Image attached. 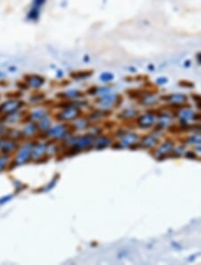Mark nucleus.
I'll return each mask as SVG.
<instances>
[{
    "mask_svg": "<svg viewBox=\"0 0 201 265\" xmlns=\"http://www.w3.org/2000/svg\"><path fill=\"white\" fill-rule=\"evenodd\" d=\"M33 145L32 144H26L22 148L18 149L17 154L14 157L13 161L9 164H13L12 168H14L16 166H19L22 164H24L26 162H30L32 158V150H33Z\"/></svg>",
    "mask_w": 201,
    "mask_h": 265,
    "instance_id": "f257e3e1",
    "label": "nucleus"
},
{
    "mask_svg": "<svg viewBox=\"0 0 201 265\" xmlns=\"http://www.w3.org/2000/svg\"><path fill=\"white\" fill-rule=\"evenodd\" d=\"M82 111L78 106L69 105L55 116L58 122H72L81 116Z\"/></svg>",
    "mask_w": 201,
    "mask_h": 265,
    "instance_id": "f03ea898",
    "label": "nucleus"
},
{
    "mask_svg": "<svg viewBox=\"0 0 201 265\" xmlns=\"http://www.w3.org/2000/svg\"><path fill=\"white\" fill-rule=\"evenodd\" d=\"M24 105L23 102L19 101L17 99L10 100L6 103L0 105V116H7L12 114L14 112H17L18 109L22 107V105Z\"/></svg>",
    "mask_w": 201,
    "mask_h": 265,
    "instance_id": "7ed1b4c3",
    "label": "nucleus"
},
{
    "mask_svg": "<svg viewBox=\"0 0 201 265\" xmlns=\"http://www.w3.org/2000/svg\"><path fill=\"white\" fill-rule=\"evenodd\" d=\"M48 150V145L47 144H38L36 145V147L33 148L32 150V158L35 159L36 162L39 159H41L42 157H44L46 152Z\"/></svg>",
    "mask_w": 201,
    "mask_h": 265,
    "instance_id": "20e7f679",
    "label": "nucleus"
},
{
    "mask_svg": "<svg viewBox=\"0 0 201 265\" xmlns=\"http://www.w3.org/2000/svg\"><path fill=\"white\" fill-rule=\"evenodd\" d=\"M153 122H154V119L151 116V114H146V115L140 116L138 118L136 122V124L140 128H148V127H151Z\"/></svg>",
    "mask_w": 201,
    "mask_h": 265,
    "instance_id": "39448f33",
    "label": "nucleus"
},
{
    "mask_svg": "<svg viewBox=\"0 0 201 265\" xmlns=\"http://www.w3.org/2000/svg\"><path fill=\"white\" fill-rule=\"evenodd\" d=\"M26 81L28 82L29 87L39 88V87H41V85L45 82V79H43V78L40 77V76L32 75V76H29L28 79H26Z\"/></svg>",
    "mask_w": 201,
    "mask_h": 265,
    "instance_id": "423d86ee",
    "label": "nucleus"
},
{
    "mask_svg": "<svg viewBox=\"0 0 201 265\" xmlns=\"http://www.w3.org/2000/svg\"><path fill=\"white\" fill-rule=\"evenodd\" d=\"M38 130V124L32 122V123H29L27 126H25V128L23 129V130L22 132H23V134L24 137H31L32 135H35V133Z\"/></svg>",
    "mask_w": 201,
    "mask_h": 265,
    "instance_id": "0eeeda50",
    "label": "nucleus"
},
{
    "mask_svg": "<svg viewBox=\"0 0 201 265\" xmlns=\"http://www.w3.org/2000/svg\"><path fill=\"white\" fill-rule=\"evenodd\" d=\"M108 145H109V138L107 137H100L98 138H95L93 148H97V149H103V148H107Z\"/></svg>",
    "mask_w": 201,
    "mask_h": 265,
    "instance_id": "6e6552de",
    "label": "nucleus"
},
{
    "mask_svg": "<svg viewBox=\"0 0 201 265\" xmlns=\"http://www.w3.org/2000/svg\"><path fill=\"white\" fill-rule=\"evenodd\" d=\"M136 115H138V111L133 110V109H128V110L122 112L118 115V118L123 119L125 121H131L132 120V118H134Z\"/></svg>",
    "mask_w": 201,
    "mask_h": 265,
    "instance_id": "1a4fd4ad",
    "label": "nucleus"
},
{
    "mask_svg": "<svg viewBox=\"0 0 201 265\" xmlns=\"http://www.w3.org/2000/svg\"><path fill=\"white\" fill-rule=\"evenodd\" d=\"M18 150V145H17V142L16 141H9L5 143V146L4 148H2V151L3 153L5 154H10V153H13L14 151Z\"/></svg>",
    "mask_w": 201,
    "mask_h": 265,
    "instance_id": "9d476101",
    "label": "nucleus"
},
{
    "mask_svg": "<svg viewBox=\"0 0 201 265\" xmlns=\"http://www.w3.org/2000/svg\"><path fill=\"white\" fill-rule=\"evenodd\" d=\"M90 125V122L88 120H80L79 122H76L75 123L72 125V127L73 128V131L79 130H86L88 129Z\"/></svg>",
    "mask_w": 201,
    "mask_h": 265,
    "instance_id": "9b49d317",
    "label": "nucleus"
},
{
    "mask_svg": "<svg viewBox=\"0 0 201 265\" xmlns=\"http://www.w3.org/2000/svg\"><path fill=\"white\" fill-rule=\"evenodd\" d=\"M50 124L51 122L49 121V119L48 118V116L43 118V119H41L40 121H38V130H41V131H48V130L50 129Z\"/></svg>",
    "mask_w": 201,
    "mask_h": 265,
    "instance_id": "f8f14e48",
    "label": "nucleus"
},
{
    "mask_svg": "<svg viewBox=\"0 0 201 265\" xmlns=\"http://www.w3.org/2000/svg\"><path fill=\"white\" fill-rule=\"evenodd\" d=\"M97 102L99 104V105H105V106H107V105H110L111 104H113V102H115V100H113V96H106L102 98L97 100Z\"/></svg>",
    "mask_w": 201,
    "mask_h": 265,
    "instance_id": "ddd939ff",
    "label": "nucleus"
},
{
    "mask_svg": "<svg viewBox=\"0 0 201 265\" xmlns=\"http://www.w3.org/2000/svg\"><path fill=\"white\" fill-rule=\"evenodd\" d=\"M82 92H79V91H75V90H72V91H67V92H64V97H66L67 98L69 99H75L78 98H82L83 97V95L81 94Z\"/></svg>",
    "mask_w": 201,
    "mask_h": 265,
    "instance_id": "4468645a",
    "label": "nucleus"
},
{
    "mask_svg": "<svg viewBox=\"0 0 201 265\" xmlns=\"http://www.w3.org/2000/svg\"><path fill=\"white\" fill-rule=\"evenodd\" d=\"M179 85H181L182 87L184 88H193L194 87V83L189 81V80H182L181 81H179Z\"/></svg>",
    "mask_w": 201,
    "mask_h": 265,
    "instance_id": "2eb2a0df",
    "label": "nucleus"
},
{
    "mask_svg": "<svg viewBox=\"0 0 201 265\" xmlns=\"http://www.w3.org/2000/svg\"><path fill=\"white\" fill-rule=\"evenodd\" d=\"M101 80H103V81H110V80H113V75L111 73H103L102 74V76L100 77Z\"/></svg>",
    "mask_w": 201,
    "mask_h": 265,
    "instance_id": "dca6fc26",
    "label": "nucleus"
},
{
    "mask_svg": "<svg viewBox=\"0 0 201 265\" xmlns=\"http://www.w3.org/2000/svg\"><path fill=\"white\" fill-rule=\"evenodd\" d=\"M163 78H160L159 80H157V82L159 83V84H163V83H165L166 81H167V80H166V78H163V80H162Z\"/></svg>",
    "mask_w": 201,
    "mask_h": 265,
    "instance_id": "f3484780",
    "label": "nucleus"
},
{
    "mask_svg": "<svg viewBox=\"0 0 201 265\" xmlns=\"http://www.w3.org/2000/svg\"><path fill=\"white\" fill-rule=\"evenodd\" d=\"M193 118L195 120H201V113H196Z\"/></svg>",
    "mask_w": 201,
    "mask_h": 265,
    "instance_id": "a211bd4d",
    "label": "nucleus"
},
{
    "mask_svg": "<svg viewBox=\"0 0 201 265\" xmlns=\"http://www.w3.org/2000/svg\"><path fill=\"white\" fill-rule=\"evenodd\" d=\"M197 60H198V63H200V64H201V52H200V53H198V54L197 55Z\"/></svg>",
    "mask_w": 201,
    "mask_h": 265,
    "instance_id": "6ab92c4d",
    "label": "nucleus"
}]
</instances>
